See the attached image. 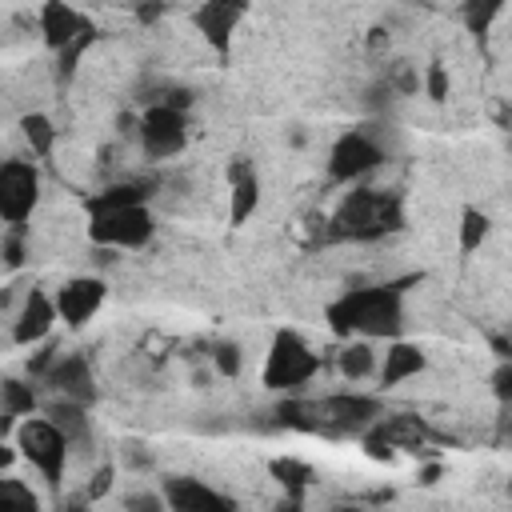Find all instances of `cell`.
<instances>
[{
    "mask_svg": "<svg viewBox=\"0 0 512 512\" xmlns=\"http://www.w3.org/2000/svg\"><path fill=\"white\" fill-rule=\"evenodd\" d=\"M328 320L340 336H348V332L396 336L400 332V296H396V288H356V292H344L328 308Z\"/></svg>",
    "mask_w": 512,
    "mask_h": 512,
    "instance_id": "cell-1",
    "label": "cell"
},
{
    "mask_svg": "<svg viewBox=\"0 0 512 512\" xmlns=\"http://www.w3.org/2000/svg\"><path fill=\"white\" fill-rule=\"evenodd\" d=\"M400 228V204L384 192H352L336 216V236H356V240H372Z\"/></svg>",
    "mask_w": 512,
    "mask_h": 512,
    "instance_id": "cell-2",
    "label": "cell"
},
{
    "mask_svg": "<svg viewBox=\"0 0 512 512\" xmlns=\"http://www.w3.org/2000/svg\"><path fill=\"white\" fill-rule=\"evenodd\" d=\"M316 352L296 336V332H280L272 340V352H268V364H264V384L268 388H300L312 380L316 372Z\"/></svg>",
    "mask_w": 512,
    "mask_h": 512,
    "instance_id": "cell-3",
    "label": "cell"
},
{
    "mask_svg": "<svg viewBox=\"0 0 512 512\" xmlns=\"http://www.w3.org/2000/svg\"><path fill=\"white\" fill-rule=\"evenodd\" d=\"M20 448H24V456L48 476V484H56V480L64 476L68 440H64V432H60L52 420H28V424H20Z\"/></svg>",
    "mask_w": 512,
    "mask_h": 512,
    "instance_id": "cell-4",
    "label": "cell"
},
{
    "mask_svg": "<svg viewBox=\"0 0 512 512\" xmlns=\"http://www.w3.org/2000/svg\"><path fill=\"white\" fill-rule=\"evenodd\" d=\"M92 236L100 244H116V248H136L152 236V216L144 212V204H124V208H108L92 216Z\"/></svg>",
    "mask_w": 512,
    "mask_h": 512,
    "instance_id": "cell-5",
    "label": "cell"
},
{
    "mask_svg": "<svg viewBox=\"0 0 512 512\" xmlns=\"http://www.w3.org/2000/svg\"><path fill=\"white\" fill-rule=\"evenodd\" d=\"M36 204V168L24 160H0V216L8 224H24Z\"/></svg>",
    "mask_w": 512,
    "mask_h": 512,
    "instance_id": "cell-6",
    "label": "cell"
},
{
    "mask_svg": "<svg viewBox=\"0 0 512 512\" xmlns=\"http://www.w3.org/2000/svg\"><path fill=\"white\" fill-rule=\"evenodd\" d=\"M140 140H144V152H148L152 160L180 152L184 140H188V124H184L180 108H176V104H156V108L140 120Z\"/></svg>",
    "mask_w": 512,
    "mask_h": 512,
    "instance_id": "cell-7",
    "label": "cell"
},
{
    "mask_svg": "<svg viewBox=\"0 0 512 512\" xmlns=\"http://www.w3.org/2000/svg\"><path fill=\"white\" fill-rule=\"evenodd\" d=\"M376 164H380V148L368 136H360V132L340 136L336 148H332V160H328V168H332L336 180H356V176L372 172Z\"/></svg>",
    "mask_w": 512,
    "mask_h": 512,
    "instance_id": "cell-8",
    "label": "cell"
},
{
    "mask_svg": "<svg viewBox=\"0 0 512 512\" xmlns=\"http://www.w3.org/2000/svg\"><path fill=\"white\" fill-rule=\"evenodd\" d=\"M100 300H104V284L100 280H88V276L68 280L60 288V296H56V316H64L68 324H84L100 308Z\"/></svg>",
    "mask_w": 512,
    "mask_h": 512,
    "instance_id": "cell-9",
    "label": "cell"
},
{
    "mask_svg": "<svg viewBox=\"0 0 512 512\" xmlns=\"http://www.w3.org/2000/svg\"><path fill=\"white\" fill-rule=\"evenodd\" d=\"M52 320H56L52 300H48L44 292H32V296H24V304H20V312H16L12 340H16V344H36V340H44V336H48Z\"/></svg>",
    "mask_w": 512,
    "mask_h": 512,
    "instance_id": "cell-10",
    "label": "cell"
},
{
    "mask_svg": "<svg viewBox=\"0 0 512 512\" xmlns=\"http://www.w3.org/2000/svg\"><path fill=\"white\" fill-rule=\"evenodd\" d=\"M240 12H244V0H204V4L196 8V28L204 32L208 44L224 48V40L232 36Z\"/></svg>",
    "mask_w": 512,
    "mask_h": 512,
    "instance_id": "cell-11",
    "label": "cell"
},
{
    "mask_svg": "<svg viewBox=\"0 0 512 512\" xmlns=\"http://www.w3.org/2000/svg\"><path fill=\"white\" fill-rule=\"evenodd\" d=\"M48 380L56 384V392H60L64 400H76V404H84V400L92 396V376H88V364H84L80 356H68V360H52V368H48Z\"/></svg>",
    "mask_w": 512,
    "mask_h": 512,
    "instance_id": "cell-12",
    "label": "cell"
},
{
    "mask_svg": "<svg viewBox=\"0 0 512 512\" xmlns=\"http://www.w3.org/2000/svg\"><path fill=\"white\" fill-rule=\"evenodd\" d=\"M88 24L64 4V0H48L44 4V12H40V32H44V40L52 44V48H64L76 32H84Z\"/></svg>",
    "mask_w": 512,
    "mask_h": 512,
    "instance_id": "cell-13",
    "label": "cell"
},
{
    "mask_svg": "<svg viewBox=\"0 0 512 512\" xmlns=\"http://www.w3.org/2000/svg\"><path fill=\"white\" fill-rule=\"evenodd\" d=\"M168 504L172 508H228V496L204 488L200 480H168Z\"/></svg>",
    "mask_w": 512,
    "mask_h": 512,
    "instance_id": "cell-14",
    "label": "cell"
},
{
    "mask_svg": "<svg viewBox=\"0 0 512 512\" xmlns=\"http://www.w3.org/2000/svg\"><path fill=\"white\" fill-rule=\"evenodd\" d=\"M420 368H424V356H420L412 344H392V348L384 352V368H380V380H384V384H400V380L416 376Z\"/></svg>",
    "mask_w": 512,
    "mask_h": 512,
    "instance_id": "cell-15",
    "label": "cell"
},
{
    "mask_svg": "<svg viewBox=\"0 0 512 512\" xmlns=\"http://www.w3.org/2000/svg\"><path fill=\"white\" fill-rule=\"evenodd\" d=\"M256 200H260V184H256V172H244L232 180V224H244L252 212H256Z\"/></svg>",
    "mask_w": 512,
    "mask_h": 512,
    "instance_id": "cell-16",
    "label": "cell"
},
{
    "mask_svg": "<svg viewBox=\"0 0 512 512\" xmlns=\"http://www.w3.org/2000/svg\"><path fill=\"white\" fill-rule=\"evenodd\" d=\"M36 408V396L32 388H24L20 380H4L0 384V424H8L12 416H24Z\"/></svg>",
    "mask_w": 512,
    "mask_h": 512,
    "instance_id": "cell-17",
    "label": "cell"
},
{
    "mask_svg": "<svg viewBox=\"0 0 512 512\" xmlns=\"http://www.w3.org/2000/svg\"><path fill=\"white\" fill-rule=\"evenodd\" d=\"M48 420L64 432V440H76V436H84V428H88V420H84V412H80L76 400H60V404H52V408H48Z\"/></svg>",
    "mask_w": 512,
    "mask_h": 512,
    "instance_id": "cell-18",
    "label": "cell"
},
{
    "mask_svg": "<svg viewBox=\"0 0 512 512\" xmlns=\"http://www.w3.org/2000/svg\"><path fill=\"white\" fill-rule=\"evenodd\" d=\"M24 136H28V144L40 152V156H48L52 152V144H56V128L48 124V116H24Z\"/></svg>",
    "mask_w": 512,
    "mask_h": 512,
    "instance_id": "cell-19",
    "label": "cell"
},
{
    "mask_svg": "<svg viewBox=\"0 0 512 512\" xmlns=\"http://www.w3.org/2000/svg\"><path fill=\"white\" fill-rule=\"evenodd\" d=\"M372 348L368 344H348L344 352H340V372L344 376H352V380H360V376H368L372 372Z\"/></svg>",
    "mask_w": 512,
    "mask_h": 512,
    "instance_id": "cell-20",
    "label": "cell"
},
{
    "mask_svg": "<svg viewBox=\"0 0 512 512\" xmlns=\"http://www.w3.org/2000/svg\"><path fill=\"white\" fill-rule=\"evenodd\" d=\"M484 236H488V216L476 212V208H468V212H464V224H460V248L472 252V248H480Z\"/></svg>",
    "mask_w": 512,
    "mask_h": 512,
    "instance_id": "cell-21",
    "label": "cell"
},
{
    "mask_svg": "<svg viewBox=\"0 0 512 512\" xmlns=\"http://www.w3.org/2000/svg\"><path fill=\"white\" fill-rule=\"evenodd\" d=\"M0 508H36L32 488H24L20 480H0Z\"/></svg>",
    "mask_w": 512,
    "mask_h": 512,
    "instance_id": "cell-22",
    "label": "cell"
},
{
    "mask_svg": "<svg viewBox=\"0 0 512 512\" xmlns=\"http://www.w3.org/2000/svg\"><path fill=\"white\" fill-rule=\"evenodd\" d=\"M500 8H504V0H472V4H468V24H472L476 32H484L488 20H492Z\"/></svg>",
    "mask_w": 512,
    "mask_h": 512,
    "instance_id": "cell-23",
    "label": "cell"
},
{
    "mask_svg": "<svg viewBox=\"0 0 512 512\" xmlns=\"http://www.w3.org/2000/svg\"><path fill=\"white\" fill-rule=\"evenodd\" d=\"M272 472L284 480V484H304L312 472H308V464H300V460H276L272 464Z\"/></svg>",
    "mask_w": 512,
    "mask_h": 512,
    "instance_id": "cell-24",
    "label": "cell"
},
{
    "mask_svg": "<svg viewBox=\"0 0 512 512\" xmlns=\"http://www.w3.org/2000/svg\"><path fill=\"white\" fill-rule=\"evenodd\" d=\"M216 368H220V372H228V376H236V368H240V352H236L232 344L216 348Z\"/></svg>",
    "mask_w": 512,
    "mask_h": 512,
    "instance_id": "cell-25",
    "label": "cell"
},
{
    "mask_svg": "<svg viewBox=\"0 0 512 512\" xmlns=\"http://www.w3.org/2000/svg\"><path fill=\"white\" fill-rule=\"evenodd\" d=\"M428 92H432V100H444L448 96V76H444L440 64H432V72H428Z\"/></svg>",
    "mask_w": 512,
    "mask_h": 512,
    "instance_id": "cell-26",
    "label": "cell"
},
{
    "mask_svg": "<svg viewBox=\"0 0 512 512\" xmlns=\"http://www.w3.org/2000/svg\"><path fill=\"white\" fill-rule=\"evenodd\" d=\"M8 464H12V448H4V444H0V472H4Z\"/></svg>",
    "mask_w": 512,
    "mask_h": 512,
    "instance_id": "cell-27",
    "label": "cell"
}]
</instances>
